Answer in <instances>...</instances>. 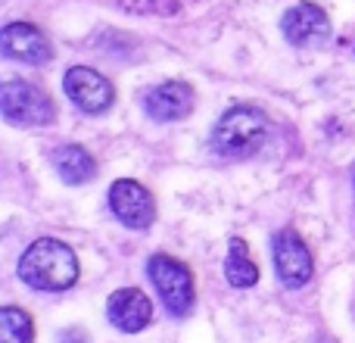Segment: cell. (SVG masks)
I'll use <instances>...</instances> for the list:
<instances>
[{
	"mask_svg": "<svg viewBox=\"0 0 355 343\" xmlns=\"http://www.w3.org/2000/svg\"><path fill=\"white\" fill-rule=\"evenodd\" d=\"M78 256L69 244L56 237H41L22 253L19 259V278L31 290L44 294H62L78 281Z\"/></svg>",
	"mask_w": 355,
	"mask_h": 343,
	"instance_id": "1",
	"label": "cell"
},
{
	"mask_svg": "<svg viewBox=\"0 0 355 343\" xmlns=\"http://www.w3.org/2000/svg\"><path fill=\"white\" fill-rule=\"evenodd\" d=\"M268 116L259 106H231L212 128V150L225 160H250L268 141Z\"/></svg>",
	"mask_w": 355,
	"mask_h": 343,
	"instance_id": "2",
	"label": "cell"
},
{
	"mask_svg": "<svg viewBox=\"0 0 355 343\" xmlns=\"http://www.w3.org/2000/svg\"><path fill=\"white\" fill-rule=\"evenodd\" d=\"M147 275L168 312L178 315V319L190 315V309L196 303V287H193V275H190V269L181 259L168 256V253H153L147 262Z\"/></svg>",
	"mask_w": 355,
	"mask_h": 343,
	"instance_id": "3",
	"label": "cell"
},
{
	"mask_svg": "<svg viewBox=\"0 0 355 343\" xmlns=\"http://www.w3.org/2000/svg\"><path fill=\"white\" fill-rule=\"evenodd\" d=\"M0 110H3V119L10 125H22V128H31V125H50L56 119V106L47 94L37 85H28V81H6L3 91H0Z\"/></svg>",
	"mask_w": 355,
	"mask_h": 343,
	"instance_id": "4",
	"label": "cell"
},
{
	"mask_svg": "<svg viewBox=\"0 0 355 343\" xmlns=\"http://www.w3.org/2000/svg\"><path fill=\"white\" fill-rule=\"evenodd\" d=\"M271 250H275V269H277L281 284H287L290 290H300L312 281V275H315L312 253H309L306 240L293 228L277 231L275 240H271Z\"/></svg>",
	"mask_w": 355,
	"mask_h": 343,
	"instance_id": "5",
	"label": "cell"
},
{
	"mask_svg": "<svg viewBox=\"0 0 355 343\" xmlns=\"http://www.w3.org/2000/svg\"><path fill=\"white\" fill-rule=\"evenodd\" d=\"M110 209L125 228L144 231L156 221V200L141 181L135 178H119L110 187Z\"/></svg>",
	"mask_w": 355,
	"mask_h": 343,
	"instance_id": "6",
	"label": "cell"
},
{
	"mask_svg": "<svg viewBox=\"0 0 355 343\" xmlns=\"http://www.w3.org/2000/svg\"><path fill=\"white\" fill-rule=\"evenodd\" d=\"M62 87H66V97L78 106L87 116H100L112 106L116 100V87L110 85V78H103L100 72L87 66H72L62 78Z\"/></svg>",
	"mask_w": 355,
	"mask_h": 343,
	"instance_id": "7",
	"label": "cell"
},
{
	"mask_svg": "<svg viewBox=\"0 0 355 343\" xmlns=\"http://www.w3.org/2000/svg\"><path fill=\"white\" fill-rule=\"evenodd\" d=\"M281 31L293 47H321L331 41V19L315 3H296L284 12Z\"/></svg>",
	"mask_w": 355,
	"mask_h": 343,
	"instance_id": "8",
	"label": "cell"
},
{
	"mask_svg": "<svg viewBox=\"0 0 355 343\" xmlns=\"http://www.w3.org/2000/svg\"><path fill=\"white\" fill-rule=\"evenodd\" d=\"M106 319L125 334H141L153 321V303L137 287H119L106 300Z\"/></svg>",
	"mask_w": 355,
	"mask_h": 343,
	"instance_id": "9",
	"label": "cell"
},
{
	"mask_svg": "<svg viewBox=\"0 0 355 343\" xmlns=\"http://www.w3.org/2000/svg\"><path fill=\"white\" fill-rule=\"evenodd\" d=\"M0 50L3 56L19 62H28V66H44L47 60H53V47L44 37L41 28L28 22H10L0 31Z\"/></svg>",
	"mask_w": 355,
	"mask_h": 343,
	"instance_id": "10",
	"label": "cell"
},
{
	"mask_svg": "<svg viewBox=\"0 0 355 343\" xmlns=\"http://www.w3.org/2000/svg\"><path fill=\"white\" fill-rule=\"evenodd\" d=\"M193 103L196 94L184 81H166V85L153 87L144 97V106H147L150 119H156V122H181L193 112Z\"/></svg>",
	"mask_w": 355,
	"mask_h": 343,
	"instance_id": "11",
	"label": "cell"
},
{
	"mask_svg": "<svg viewBox=\"0 0 355 343\" xmlns=\"http://www.w3.org/2000/svg\"><path fill=\"white\" fill-rule=\"evenodd\" d=\"M50 160H53L56 175H60L66 184H85L97 175L94 156L87 153L85 147H78V144H62V147H56Z\"/></svg>",
	"mask_w": 355,
	"mask_h": 343,
	"instance_id": "12",
	"label": "cell"
},
{
	"mask_svg": "<svg viewBox=\"0 0 355 343\" xmlns=\"http://www.w3.org/2000/svg\"><path fill=\"white\" fill-rule=\"evenodd\" d=\"M225 278L231 287L246 290L259 281V265L250 253V244L243 237L227 240V256H225Z\"/></svg>",
	"mask_w": 355,
	"mask_h": 343,
	"instance_id": "13",
	"label": "cell"
},
{
	"mask_svg": "<svg viewBox=\"0 0 355 343\" xmlns=\"http://www.w3.org/2000/svg\"><path fill=\"white\" fill-rule=\"evenodd\" d=\"M0 343H35V321L19 306L0 309Z\"/></svg>",
	"mask_w": 355,
	"mask_h": 343,
	"instance_id": "14",
	"label": "cell"
},
{
	"mask_svg": "<svg viewBox=\"0 0 355 343\" xmlns=\"http://www.w3.org/2000/svg\"><path fill=\"white\" fill-rule=\"evenodd\" d=\"M60 343H87V337H85V331H81V328H75V331H62Z\"/></svg>",
	"mask_w": 355,
	"mask_h": 343,
	"instance_id": "15",
	"label": "cell"
}]
</instances>
